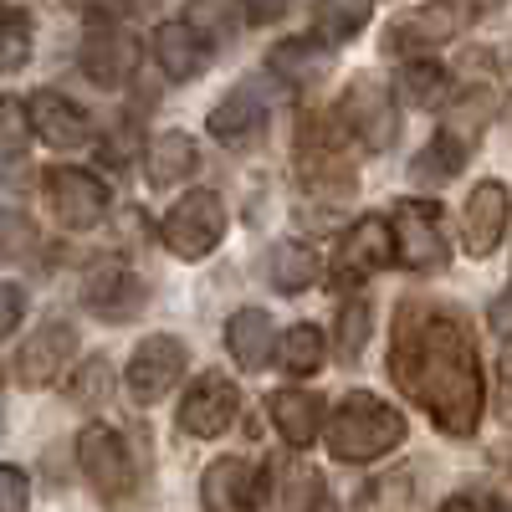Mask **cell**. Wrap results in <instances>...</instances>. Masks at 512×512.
I'll list each match as a JSON object with an SVG mask.
<instances>
[{"label": "cell", "instance_id": "cell-1", "mask_svg": "<svg viewBox=\"0 0 512 512\" xmlns=\"http://www.w3.org/2000/svg\"><path fill=\"white\" fill-rule=\"evenodd\" d=\"M390 374L446 436H472L477 431V420H482V364H477L472 323L456 308L410 297L395 318Z\"/></svg>", "mask_w": 512, "mask_h": 512}, {"label": "cell", "instance_id": "cell-2", "mask_svg": "<svg viewBox=\"0 0 512 512\" xmlns=\"http://www.w3.org/2000/svg\"><path fill=\"white\" fill-rule=\"evenodd\" d=\"M405 441V415L395 405H384L379 395H349L344 405L333 410L328 420V451L333 461H379V456H390L395 446Z\"/></svg>", "mask_w": 512, "mask_h": 512}, {"label": "cell", "instance_id": "cell-3", "mask_svg": "<svg viewBox=\"0 0 512 512\" xmlns=\"http://www.w3.org/2000/svg\"><path fill=\"white\" fill-rule=\"evenodd\" d=\"M77 461H82V477H88V487L98 492V502L108 512H134L139 477H134V456H128L118 431H108V425H82Z\"/></svg>", "mask_w": 512, "mask_h": 512}, {"label": "cell", "instance_id": "cell-4", "mask_svg": "<svg viewBox=\"0 0 512 512\" xmlns=\"http://www.w3.org/2000/svg\"><path fill=\"white\" fill-rule=\"evenodd\" d=\"M164 246L180 256V262H200L205 251H216L221 236H226V205L216 190H190L175 200V210L164 216L159 226Z\"/></svg>", "mask_w": 512, "mask_h": 512}, {"label": "cell", "instance_id": "cell-5", "mask_svg": "<svg viewBox=\"0 0 512 512\" xmlns=\"http://www.w3.org/2000/svg\"><path fill=\"white\" fill-rule=\"evenodd\" d=\"M338 128L364 144V149H390L400 139V108H395V93L384 88L379 77H354L349 93L338 98Z\"/></svg>", "mask_w": 512, "mask_h": 512}, {"label": "cell", "instance_id": "cell-6", "mask_svg": "<svg viewBox=\"0 0 512 512\" xmlns=\"http://www.w3.org/2000/svg\"><path fill=\"white\" fill-rule=\"evenodd\" d=\"M47 210L67 231H93L108 216V185L93 175V169L57 164V169H47Z\"/></svg>", "mask_w": 512, "mask_h": 512}, {"label": "cell", "instance_id": "cell-7", "mask_svg": "<svg viewBox=\"0 0 512 512\" xmlns=\"http://www.w3.org/2000/svg\"><path fill=\"white\" fill-rule=\"evenodd\" d=\"M390 241L395 262L410 272H441L446 267V236H441V210L425 200H400L390 216Z\"/></svg>", "mask_w": 512, "mask_h": 512}, {"label": "cell", "instance_id": "cell-8", "mask_svg": "<svg viewBox=\"0 0 512 512\" xmlns=\"http://www.w3.org/2000/svg\"><path fill=\"white\" fill-rule=\"evenodd\" d=\"M205 512H262L267 507V472L246 456H221L200 472Z\"/></svg>", "mask_w": 512, "mask_h": 512}, {"label": "cell", "instance_id": "cell-9", "mask_svg": "<svg viewBox=\"0 0 512 512\" xmlns=\"http://www.w3.org/2000/svg\"><path fill=\"white\" fill-rule=\"evenodd\" d=\"M185 364H190V354H185L180 338L149 333L144 344L134 349V359H128V379H123L128 384V400H134V405H159L180 384Z\"/></svg>", "mask_w": 512, "mask_h": 512}, {"label": "cell", "instance_id": "cell-10", "mask_svg": "<svg viewBox=\"0 0 512 512\" xmlns=\"http://www.w3.org/2000/svg\"><path fill=\"white\" fill-rule=\"evenodd\" d=\"M395 262V241H390V221L384 216H364L338 236V256H333V287H359L364 277H374L379 267Z\"/></svg>", "mask_w": 512, "mask_h": 512}, {"label": "cell", "instance_id": "cell-11", "mask_svg": "<svg viewBox=\"0 0 512 512\" xmlns=\"http://www.w3.org/2000/svg\"><path fill=\"white\" fill-rule=\"evenodd\" d=\"M456 31H461V11L451 0H425V6H415V11H405L384 26V52L390 57H420L431 47H446Z\"/></svg>", "mask_w": 512, "mask_h": 512}, {"label": "cell", "instance_id": "cell-12", "mask_svg": "<svg viewBox=\"0 0 512 512\" xmlns=\"http://www.w3.org/2000/svg\"><path fill=\"white\" fill-rule=\"evenodd\" d=\"M236 410H241L236 384L226 374H200L180 400V431L195 441H216L221 431H231Z\"/></svg>", "mask_w": 512, "mask_h": 512}, {"label": "cell", "instance_id": "cell-13", "mask_svg": "<svg viewBox=\"0 0 512 512\" xmlns=\"http://www.w3.org/2000/svg\"><path fill=\"white\" fill-rule=\"evenodd\" d=\"M82 72H88L98 88H123V82L139 72V36L123 31L118 21L88 26V36H82Z\"/></svg>", "mask_w": 512, "mask_h": 512}, {"label": "cell", "instance_id": "cell-14", "mask_svg": "<svg viewBox=\"0 0 512 512\" xmlns=\"http://www.w3.org/2000/svg\"><path fill=\"white\" fill-rule=\"evenodd\" d=\"M77 354V328L67 318H47L26 344L16 349V384H26V390H41V384H52L67 359Z\"/></svg>", "mask_w": 512, "mask_h": 512}, {"label": "cell", "instance_id": "cell-15", "mask_svg": "<svg viewBox=\"0 0 512 512\" xmlns=\"http://www.w3.org/2000/svg\"><path fill=\"white\" fill-rule=\"evenodd\" d=\"M507 221H512V195L502 180H482L472 195H466V210H461V241L472 256H492L507 236Z\"/></svg>", "mask_w": 512, "mask_h": 512}, {"label": "cell", "instance_id": "cell-16", "mask_svg": "<svg viewBox=\"0 0 512 512\" xmlns=\"http://www.w3.org/2000/svg\"><path fill=\"white\" fill-rule=\"evenodd\" d=\"M88 303L98 318H108V323H123V318H134V313H144V303H149V287H144V277H134L123 262H103V267H93L88 272V287H82Z\"/></svg>", "mask_w": 512, "mask_h": 512}, {"label": "cell", "instance_id": "cell-17", "mask_svg": "<svg viewBox=\"0 0 512 512\" xmlns=\"http://www.w3.org/2000/svg\"><path fill=\"white\" fill-rule=\"evenodd\" d=\"M26 118H31V134L41 144H52V149H82L93 139V118L82 113L67 93H52V88L26 103Z\"/></svg>", "mask_w": 512, "mask_h": 512}, {"label": "cell", "instance_id": "cell-18", "mask_svg": "<svg viewBox=\"0 0 512 512\" xmlns=\"http://www.w3.org/2000/svg\"><path fill=\"white\" fill-rule=\"evenodd\" d=\"M262 123H267V103L262 93L251 88V82H241V88H231L216 108H210V134H216L221 144H251L256 134H262Z\"/></svg>", "mask_w": 512, "mask_h": 512}, {"label": "cell", "instance_id": "cell-19", "mask_svg": "<svg viewBox=\"0 0 512 512\" xmlns=\"http://www.w3.org/2000/svg\"><path fill=\"white\" fill-rule=\"evenodd\" d=\"M226 349L241 369H267L277 354V328L267 308H236L226 323Z\"/></svg>", "mask_w": 512, "mask_h": 512}, {"label": "cell", "instance_id": "cell-20", "mask_svg": "<svg viewBox=\"0 0 512 512\" xmlns=\"http://www.w3.org/2000/svg\"><path fill=\"white\" fill-rule=\"evenodd\" d=\"M154 57H159V67H164V77H175V82H190V77H200L205 72V62H210V47L185 26V21H164L159 31H154Z\"/></svg>", "mask_w": 512, "mask_h": 512}, {"label": "cell", "instance_id": "cell-21", "mask_svg": "<svg viewBox=\"0 0 512 512\" xmlns=\"http://www.w3.org/2000/svg\"><path fill=\"white\" fill-rule=\"evenodd\" d=\"M267 67H272L282 82L313 88V82H323V77L333 72V47H323L318 36H297V41H282V47H272Z\"/></svg>", "mask_w": 512, "mask_h": 512}, {"label": "cell", "instance_id": "cell-22", "mask_svg": "<svg viewBox=\"0 0 512 512\" xmlns=\"http://www.w3.org/2000/svg\"><path fill=\"white\" fill-rule=\"evenodd\" d=\"M272 420H277V431L287 446H313L318 431H323V400L313 390H277L272 395Z\"/></svg>", "mask_w": 512, "mask_h": 512}, {"label": "cell", "instance_id": "cell-23", "mask_svg": "<svg viewBox=\"0 0 512 512\" xmlns=\"http://www.w3.org/2000/svg\"><path fill=\"white\" fill-rule=\"evenodd\" d=\"M195 164H200V149H195L190 134H180V128H169V134H154V139H149V154H144L149 185L169 190L175 180L195 175Z\"/></svg>", "mask_w": 512, "mask_h": 512}, {"label": "cell", "instance_id": "cell-24", "mask_svg": "<svg viewBox=\"0 0 512 512\" xmlns=\"http://www.w3.org/2000/svg\"><path fill=\"white\" fill-rule=\"evenodd\" d=\"M374 16V0H318L313 6V36L323 47H344L354 41Z\"/></svg>", "mask_w": 512, "mask_h": 512}, {"label": "cell", "instance_id": "cell-25", "mask_svg": "<svg viewBox=\"0 0 512 512\" xmlns=\"http://www.w3.org/2000/svg\"><path fill=\"white\" fill-rule=\"evenodd\" d=\"M267 277L277 292H303L318 282V251L303 246V241H277L267 251Z\"/></svg>", "mask_w": 512, "mask_h": 512}, {"label": "cell", "instance_id": "cell-26", "mask_svg": "<svg viewBox=\"0 0 512 512\" xmlns=\"http://www.w3.org/2000/svg\"><path fill=\"white\" fill-rule=\"evenodd\" d=\"M461 164H466V139H456V134H436L431 144L415 154L410 175L425 180V185H446V180L461 175Z\"/></svg>", "mask_w": 512, "mask_h": 512}, {"label": "cell", "instance_id": "cell-27", "mask_svg": "<svg viewBox=\"0 0 512 512\" xmlns=\"http://www.w3.org/2000/svg\"><path fill=\"white\" fill-rule=\"evenodd\" d=\"M323 354H328V338H323L318 323H297L277 338V359H282L287 374H313L323 364Z\"/></svg>", "mask_w": 512, "mask_h": 512}, {"label": "cell", "instance_id": "cell-28", "mask_svg": "<svg viewBox=\"0 0 512 512\" xmlns=\"http://www.w3.org/2000/svg\"><path fill=\"white\" fill-rule=\"evenodd\" d=\"M446 93H451L446 67H436V62H405V67H400V98H405V103H415V108H441Z\"/></svg>", "mask_w": 512, "mask_h": 512}, {"label": "cell", "instance_id": "cell-29", "mask_svg": "<svg viewBox=\"0 0 512 512\" xmlns=\"http://www.w3.org/2000/svg\"><path fill=\"white\" fill-rule=\"evenodd\" d=\"M31 16L26 11H0V72H21L31 62Z\"/></svg>", "mask_w": 512, "mask_h": 512}, {"label": "cell", "instance_id": "cell-30", "mask_svg": "<svg viewBox=\"0 0 512 512\" xmlns=\"http://www.w3.org/2000/svg\"><path fill=\"white\" fill-rule=\"evenodd\" d=\"M369 323H374V313H369L364 297H349V303L338 308V359H344V364H354V359L364 354Z\"/></svg>", "mask_w": 512, "mask_h": 512}, {"label": "cell", "instance_id": "cell-31", "mask_svg": "<svg viewBox=\"0 0 512 512\" xmlns=\"http://www.w3.org/2000/svg\"><path fill=\"white\" fill-rule=\"evenodd\" d=\"M180 21H185V26H190V31L205 41L210 52H216V47H226V41H231V16H226L221 6H210V0H190Z\"/></svg>", "mask_w": 512, "mask_h": 512}, {"label": "cell", "instance_id": "cell-32", "mask_svg": "<svg viewBox=\"0 0 512 512\" xmlns=\"http://www.w3.org/2000/svg\"><path fill=\"white\" fill-rule=\"evenodd\" d=\"M26 144H31V118H26V103L0 98V154H21Z\"/></svg>", "mask_w": 512, "mask_h": 512}, {"label": "cell", "instance_id": "cell-33", "mask_svg": "<svg viewBox=\"0 0 512 512\" xmlns=\"http://www.w3.org/2000/svg\"><path fill=\"white\" fill-rule=\"evenodd\" d=\"M72 400H77V405H103V400H108V364H103V359H93V364L77 369Z\"/></svg>", "mask_w": 512, "mask_h": 512}, {"label": "cell", "instance_id": "cell-34", "mask_svg": "<svg viewBox=\"0 0 512 512\" xmlns=\"http://www.w3.org/2000/svg\"><path fill=\"white\" fill-rule=\"evenodd\" d=\"M31 502V482L21 466H0V512H26Z\"/></svg>", "mask_w": 512, "mask_h": 512}, {"label": "cell", "instance_id": "cell-35", "mask_svg": "<svg viewBox=\"0 0 512 512\" xmlns=\"http://www.w3.org/2000/svg\"><path fill=\"white\" fill-rule=\"evenodd\" d=\"M497 415L512 425V333H502L497 349Z\"/></svg>", "mask_w": 512, "mask_h": 512}, {"label": "cell", "instance_id": "cell-36", "mask_svg": "<svg viewBox=\"0 0 512 512\" xmlns=\"http://www.w3.org/2000/svg\"><path fill=\"white\" fill-rule=\"evenodd\" d=\"M26 318V292L16 282H0V338H11Z\"/></svg>", "mask_w": 512, "mask_h": 512}, {"label": "cell", "instance_id": "cell-37", "mask_svg": "<svg viewBox=\"0 0 512 512\" xmlns=\"http://www.w3.org/2000/svg\"><path fill=\"white\" fill-rule=\"evenodd\" d=\"M313 497H318V472H308V466H297V472L287 477V507L308 512V507H313Z\"/></svg>", "mask_w": 512, "mask_h": 512}, {"label": "cell", "instance_id": "cell-38", "mask_svg": "<svg viewBox=\"0 0 512 512\" xmlns=\"http://www.w3.org/2000/svg\"><path fill=\"white\" fill-rule=\"evenodd\" d=\"M72 11H82V16L98 26V21H118L128 11V0H72Z\"/></svg>", "mask_w": 512, "mask_h": 512}, {"label": "cell", "instance_id": "cell-39", "mask_svg": "<svg viewBox=\"0 0 512 512\" xmlns=\"http://www.w3.org/2000/svg\"><path fill=\"white\" fill-rule=\"evenodd\" d=\"M26 200V169H0V210Z\"/></svg>", "mask_w": 512, "mask_h": 512}, {"label": "cell", "instance_id": "cell-40", "mask_svg": "<svg viewBox=\"0 0 512 512\" xmlns=\"http://www.w3.org/2000/svg\"><path fill=\"white\" fill-rule=\"evenodd\" d=\"M287 16V0H246V21L251 26H272Z\"/></svg>", "mask_w": 512, "mask_h": 512}, {"label": "cell", "instance_id": "cell-41", "mask_svg": "<svg viewBox=\"0 0 512 512\" xmlns=\"http://www.w3.org/2000/svg\"><path fill=\"white\" fill-rule=\"evenodd\" d=\"M441 512H502L492 497H472V492H461V497H446Z\"/></svg>", "mask_w": 512, "mask_h": 512}, {"label": "cell", "instance_id": "cell-42", "mask_svg": "<svg viewBox=\"0 0 512 512\" xmlns=\"http://www.w3.org/2000/svg\"><path fill=\"white\" fill-rule=\"evenodd\" d=\"M497 6H502V0H472V11H482V16H487V11H497Z\"/></svg>", "mask_w": 512, "mask_h": 512}]
</instances>
